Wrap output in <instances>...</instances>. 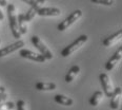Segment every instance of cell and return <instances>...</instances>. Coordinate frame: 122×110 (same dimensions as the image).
Instances as JSON below:
<instances>
[{
  "mask_svg": "<svg viewBox=\"0 0 122 110\" xmlns=\"http://www.w3.org/2000/svg\"><path fill=\"white\" fill-rule=\"evenodd\" d=\"M6 11H7V17H9L10 21V29L12 31V34L15 38L19 40L21 37L19 30H18V23H17V15H16V7L13 3H7L6 6Z\"/></svg>",
  "mask_w": 122,
  "mask_h": 110,
  "instance_id": "6da1fadb",
  "label": "cell"
},
{
  "mask_svg": "<svg viewBox=\"0 0 122 110\" xmlns=\"http://www.w3.org/2000/svg\"><path fill=\"white\" fill-rule=\"evenodd\" d=\"M87 39H88L87 35H81V36L78 37L74 42L68 45L67 47H65L64 49L61 51L60 55L62 56V57H67V56L72 55L74 52H76L78 49H80V48L87 41Z\"/></svg>",
  "mask_w": 122,
  "mask_h": 110,
  "instance_id": "7a4b0ae2",
  "label": "cell"
},
{
  "mask_svg": "<svg viewBox=\"0 0 122 110\" xmlns=\"http://www.w3.org/2000/svg\"><path fill=\"white\" fill-rule=\"evenodd\" d=\"M81 17H82V11H81V10H76V11H74L70 16L66 17L63 21H61L60 23L58 24V27H57L58 31H61V32H62V31H65L72 24L75 23L77 20H79Z\"/></svg>",
  "mask_w": 122,
  "mask_h": 110,
  "instance_id": "3957f363",
  "label": "cell"
},
{
  "mask_svg": "<svg viewBox=\"0 0 122 110\" xmlns=\"http://www.w3.org/2000/svg\"><path fill=\"white\" fill-rule=\"evenodd\" d=\"M30 40H32V43L37 48L38 50H39L40 54L43 55V57H44L45 59H52V58H53L52 52H51L49 48H47L46 46H45L44 43L42 42V40L40 39L39 37L35 36V35H34V36H32Z\"/></svg>",
  "mask_w": 122,
  "mask_h": 110,
  "instance_id": "277c9868",
  "label": "cell"
},
{
  "mask_svg": "<svg viewBox=\"0 0 122 110\" xmlns=\"http://www.w3.org/2000/svg\"><path fill=\"white\" fill-rule=\"evenodd\" d=\"M99 81H100V84L102 86V89H103V92L107 98H111L112 93L114 91V88H113V85H112V81H110V77L106 73H101L99 75Z\"/></svg>",
  "mask_w": 122,
  "mask_h": 110,
  "instance_id": "5b68a950",
  "label": "cell"
},
{
  "mask_svg": "<svg viewBox=\"0 0 122 110\" xmlns=\"http://www.w3.org/2000/svg\"><path fill=\"white\" fill-rule=\"evenodd\" d=\"M19 55L23 58H27V59H30L33 61H37V63H44L45 58L43 57V55H41L40 53H35L30 50L27 49H21L19 52Z\"/></svg>",
  "mask_w": 122,
  "mask_h": 110,
  "instance_id": "8992f818",
  "label": "cell"
},
{
  "mask_svg": "<svg viewBox=\"0 0 122 110\" xmlns=\"http://www.w3.org/2000/svg\"><path fill=\"white\" fill-rule=\"evenodd\" d=\"M22 47H24V41L19 39V40H17L16 42L11 43V45L2 48V49H0V58L4 57V56H6V55H10L11 53L15 52V51H17L18 49H21Z\"/></svg>",
  "mask_w": 122,
  "mask_h": 110,
  "instance_id": "52a82bcc",
  "label": "cell"
},
{
  "mask_svg": "<svg viewBox=\"0 0 122 110\" xmlns=\"http://www.w3.org/2000/svg\"><path fill=\"white\" fill-rule=\"evenodd\" d=\"M121 57H122V47H119V49L117 50L116 52L111 56L110 59L107 60V63H106V65H105V69L107 71L113 70L114 67L121 60Z\"/></svg>",
  "mask_w": 122,
  "mask_h": 110,
  "instance_id": "ba28073f",
  "label": "cell"
},
{
  "mask_svg": "<svg viewBox=\"0 0 122 110\" xmlns=\"http://www.w3.org/2000/svg\"><path fill=\"white\" fill-rule=\"evenodd\" d=\"M121 93H122V88L121 87H117L114 89L113 93L111 95V102H110V107L112 109H118L120 106V99H121Z\"/></svg>",
  "mask_w": 122,
  "mask_h": 110,
  "instance_id": "9c48e42d",
  "label": "cell"
},
{
  "mask_svg": "<svg viewBox=\"0 0 122 110\" xmlns=\"http://www.w3.org/2000/svg\"><path fill=\"white\" fill-rule=\"evenodd\" d=\"M37 14L39 16H58L61 11L58 7H39Z\"/></svg>",
  "mask_w": 122,
  "mask_h": 110,
  "instance_id": "30bf717a",
  "label": "cell"
},
{
  "mask_svg": "<svg viewBox=\"0 0 122 110\" xmlns=\"http://www.w3.org/2000/svg\"><path fill=\"white\" fill-rule=\"evenodd\" d=\"M121 35H122V31L119 30L117 31L116 33H114L113 35H111V36L106 37L105 39L102 41V45L104 47H111L112 45H114L115 42H117L118 40L121 39Z\"/></svg>",
  "mask_w": 122,
  "mask_h": 110,
  "instance_id": "8fae6325",
  "label": "cell"
},
{
  "mask_svg": "<svg viewBox=\"0 0 122 110\" xmlns=\"http://www.w3.org/2000/svg\"><path fill=\"white\" fill-rule=\"evenodd\" d=\"M54 99H55L56 103L63 105V106H72V105L74 104L73 98L63 95V94H56V95L54 96Z\"/></svg>",
  "mask_w": 122,
  "mask_h": 110,
  "instance_id": "7c38bea8",
  "label": "cell"
},
{
  "mask_svg": "<svg viewBox=\"0 0 122 110\" xmlns=\"http://www.w3.org/2000/svg\"><path fill=\"white\" fill-rule=\"evenodd\" d=\"M79 72H80V67H79V66H78V65L73 66V67L68 70V72L66 73L64 81H66V83H72V81H74V78L78 75V73H79Z\"/></svg>",
  "mask_w": 122,
  "mask_h": 110,
  "instance_id": "4fadbf2b",
  "label": "cell"
},
{
  "mask_svg": "<svg viewBox=\"0 0 122 110\" xmlns=\"http://www.w3.org/2000/svg\"><path fill=\"white\" fill-rule=\"evenodd\" d=\"M35 88L39 91H53L57 88L55 83H43V81H39L35 85Z\"/></svg>",
  "mask_w": 122,
  "mask_h": 110,
  "instance_id": "5bb4252c",
  "label": "cell"
},
{
  "mask_svg": "<svg viewBox=\"0 0 122 110\" xmlns=\"http://www.w3.org/2000/svg\"><path fill=\"white\" fill-rule=\"evenodd\" d=\"M17 23H18V30L20 34H26L27 32V22L24 19V14H19L17 17Z\"/></svg>",
  "mask_w": 122,
  "mask_h": 110,
  "instance_id": "9a60e30c",
  "label": "cell"
},
{
  "mask_svg": "<svg viewBox=\"0 0 122 110\" xmlns=\"http://www.w3.org/2000/svg\"><path fill=\"white\" fill-rule=\"evenodd\" d=\"M104 94L102 93V91H96L95 93L92 95V98H90V105L93 107H96L100 104V102L102 101Z\"/></svg>",
  "mask_w": 122,
  "mask_h": 110,
  "instance_id": "2e32d148",
  "label": "cell"
},
{
  "mask_svg": "<svg viewBox=\"0 0 122 110\" xmlns=\"http://www.w3.org/2000/svg\"><path fill=\"white\" fill-rule=\"evenodd\" d=\"M38 10H39V4H37V6H30L29 9V11L24 14V19L26 22L30 21V20L34 19V17L37 15V12Z\"/></svg>",
  "mask_w": 122,
  "mask_h": 110,
  "instance_id": "e0dca14e",
  "label": "cell"
},
{
  "mask_svg": "<svg viewBox=\"0 0 122 110\" xmlns=\"http://www.w3.org/2000/svg\"><path fill=\"white\" fill-rule=\"evenodd\" d=\"M92 2L97 4H103V6H113L114 4V0H91Z\"/></svg>",
  "mask_w": 122,
  "mask_h": 110,
  "instance_id": "ac0fdd59",
  "label": "cell"
},
{
  "mask_svg": "<svg viewBox=\"0 0 122 110\" xmlns=\"http://www.w3.org/2000/svg\"><path fill=\"white\" fill-rule=\"evenodd\" d=\"M16 107H17V110H25V103L23 99H19L16 103Z\"/></svg>",
  "mask_w": 122,
  "mask_h": 110,
  "instance_id": "d6986e66",
  "label": "cell"
},
{
  "mask_svg": "<svg viewBox=\"0 0 122 110\" xmlns=\"http://www.w3.org/2000/svg\"><path fill=\"white\" fill-rule=\"evenodd\" d=\"M6 98H7V94H6V93H4L3 95L0 96V110H2V107H3L4 104H5Z\"/></svg>",
  "mask_w": 122,
  "mask_h": 110,
  "instance_id": "ffe728a7",
  "label": "cell"
},
{
  "mask_svg": "<svg viewBox=\"0 0 122 110\" xmlns=\"http://www.w3.org/2000/svg\"><path fill=\"white\" fill-rule=\"evenodd\" d=\"M23 2H25L26 4H30V6H37V2L36 0H22Z\"/></svg>",
  "mask_w": 122,
  "mask_h": 110,
  "instance_id": "44dd1931",
  "label": "cell"
},
{
  "mask_svg": "<svg viewBox=\"0 0 122 110\" xmlns=\"http://www.w3.org/2000/svg\"><path fill=\"white\" fill-rule=\"evenodd\" d=\"M6 106L7 109H13L14 108V103H12V102H5V104H4Z\"/></svg>",
  "mask_w": 122,
  "mask_h": 110,
  "instance_id": "7402d4cb",
  "label": "cell"
},
{
  "mask_svg": "<svg viewBox=\"0 0 122 110\" xmlns=\"http://www.w3.org/2000/svg\"><path fill=\"white\" fill-rule=\"evenodd\" d=\"M5 93V87H0V96L1 95H3V94Z\"/></svg>",
  "mask_w": 122,
  "mask_h": 110,
  "instance_id": "603a6c76",
  "label": "cell"
},
{
  "mask_svg": "<svg viewBox=\"0 0 122 110\" xmlns=\"http://www.w3.org/2000/svg\"><path fill=\"white\" fill-rule=\"evenodd\" d=\"M0 6H7V1L6 0H0Z\"/></svg>",
  "mask_w": 122,
  "mask_h": 110,
  "instance_id": "cb8c5ba5",
  "label": "cell"
},
{
  "mask_svg": "<svg viewBox=\"0 0 122 110\" xmlns=\"http://www.w3.org/2000/svg\"><path fill=\"white\" fill-rule=\"evenodd\" d=\"M37 4H43L45 2V0H36Z\"/></svg>",
  "mask_w": 122,
  "mask_h": 110,
  "instance_id": "d4e9b609",
  "label": "cell"
},
{
  "mask_svg": "<svg viewBox=\"0 0 122 110\" xmlns=\"http://www.w3.org/2000/svg\"><path fill=\"white\" fill-rule=\"evenodd\" d=\"M4 18V15H3V13H2V11L0 10V20H3Z\"/></svg>",
  "mask_w": 122,
  "mask_h": 110,
  "instance_id": "484cf974",
  "label": "cell"
},
{
  "mask_svg": "<svg viewBox=\"0 0 122 110\" xmlns=\"http://www.w3.org/2000/svg\"><path fill=\"white\" fill-rule=\"evenodd\" d=\"M0 43H1V39H0Z\"/></svg>",
  "mask_w": 122,
  "mask_h": 110,
  "instance_id": "4316f807",
  "label": "cell"
}]
</instances>
